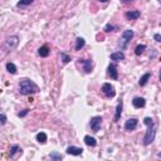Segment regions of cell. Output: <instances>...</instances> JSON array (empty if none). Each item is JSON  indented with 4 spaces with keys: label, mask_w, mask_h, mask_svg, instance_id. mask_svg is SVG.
I'll list each match as a JSON object with an SVG mask.
<instances>
[{
    "label": "cell",
    "mask_w": 161,
    "mask_h": 161,
    "mask_svg": "<svg viewBox=\"0 0 161 161\" xmlns=\"http://www.w3.org/2000/svg\"><path fill=\"white\" fill-rule=\"evenodd\" d=\"M144 124L147 126V131L145 134V137H144V145H150L154 142L155 140V135H156V126H155V122L151 117H145L144 118Z\"/></svg>",
    "instance_id": "obj_1"
},
{
    "label": "cell",
    "mask_w": 161,
    "mask_h": 161,
    "mask_svg": "<svg viewBox=\"0 0 161 161\" xmlns=\"http://www.w3.org/2000/svg\"><path fill=\"white\" fill-rule=\"evenodd\" d=\"M19 92H20L21 94H24V96L37 93L38 92V86L33 81L24 79V81L20 82V84H19Z\"/></svg>",
    "instance_id": "obj_2"
},
{
    "label": "cell",
    "mask_w": 161,
    "mask_h": 161,
    "mask_svg": "<svg viewBox=\"0 0 161 161\" xmlns=\"http://www.w3.org/2000/svg\"><path fill=\"white\" fill-rule=\"evenodd\" d=\"M18 43H19V37L18 35H11V37H9L5 39L4 44H3V49H4V52L9 53V52H11V50H14L15 48H17Z\"/></svg>",
    "instance_id": "obj_3"
},
{
    "label": "cell",
    "mask_w": 161,
    "mask_h": 161,
    "mask_svg": "<svg viewBox=\"0 0 161 161\" xmlns=\"http://www.w3.org/2000/svg\"><path fill=\"white\" fill-rule=\"evenodd\" d=\"M132 37H134V31L130 29L125 30L124 33H122L121 38H120V42H118V47L121 48V50L127 48V45H128V43H130V40L132 39Z\"/></svg>",
    "instance_id": "obj_4"
},
{
    "label": "cell",
    "mask_w": 161,
    "mask_h": 161,
    "mask_svg": "<svg viewBox=\"0 0 161 161\" xmlns=\"http://www.w3.org/2000/svg\"><path fill=\"white\" fill-rule=\"evenodd\" d=\"M102 93L105 94L107 98H113V97L116 96L115 87H113L111 83H105L102 86Z\"/></svg>",
    "instance_id": "obj_5"
},
{
    "label": "cell",
    "mask_w": 161,
    "mask_h": 161,
    "mask_svg": "<svg viewBox=\"0 0 161 161\" xmlns=\"http://www.w3.org/2000/svg\"><path fill=\"white\" fill-rule=\"evenodd\" d=\"M101 124H102V117L101 116H94L91 118V128L93 132H98L101 128Z\"/></svg>",
    "instance_id": "obj_6"
},
{
    "label": "cell",
    "mask_w": 161,
    "mask_h": 161,
    "mask_svg": "<svg viewBox=\"0 0 161 161\" xmlns=\"http://www.w3.org/2000/svg\"><path fill=\"white\" fill-rule=\"evenodd\" d=\"M65 152H67L68 155L79 156V155H82V154H83V149H82V147H77V146H69V147H67Z\"/></svg>",
    "instance_id": "obj_7"
},
{
    "label": "cell",
    "mask_w": 161,
    "mask_h": 161,
    "mask_svg": "<svg viewBox=\"0 0 161 161\" xmlns=\"http://www.w3.org/2000/svg\"><path fill=\"white\" fill-rule=\"evenodd\" d=\"M137 125H138L137 118H130V120H127V121H126V124H125V130H126V131H134L135 128L137 127Z\"/></svg>",
    "instance_id": "obj_8"
},
{
    "label": "cell",
    "mask_w": 161,
    "mask_h": 161,
    "mask_svg": "<svg viewBox=\"0 0 161 161\" xmlns=\"http://www.w3.org/2000/svg\"><path fill=\"white\" fill-rule=\"evenodd\" d=\"M107 71H108V75L112 78V79L117 81L118 79V72H117V67H116V64H110L108 68H107Z\"/></svg>",
    "instance_id": "obj_9"
},
{
    "label": "cell",
    "mask_w": 161,
    "mask_h": 161,
    "mask_svg": "<svg viewBox=\"0 0 161 161\" xmlns=\"http://www.w3.org/2000/svg\"><path fill=\"white\" fill-rule=\"evenodd\" d=\"M132 105H134L135 108H142L146 105V101L142 97H136V98H134V101H132Z\"/></svg>",
    "instance_id": "obj_10"
},
{
    "label": "cell",
    "mask_w": 161,
    "mask_h": 161,
    "mask_svg": "<svg viewBox=\"0 0 161 161\" xmlns=\"http://www.w3.org/2000/svg\"><path fill=\"white\" fill-rule=\"evenodd\" d=\"M79 62L83 64V69L86 73H91L92 71V61L91 59H79Z\"/></svg>",
    "instance_id": "obj_11"
},
{
    "label": "cell",
    "mask_w": 161,
    "mask_h": 161,
    "mask_svg": "<svg viewBox=\"0 0 161 161\" xmlns=\"http://www.w3.org/2000/svg\"><path fill=\"white\" fill-rule=\"evenodd\" d=\"M140 15H141V13L138 10H131V11L126 13L125 17H126V19H128V20H136V19L140 18Z\"/></svg>",
    "instance_id": "obj_12"
},
{
    "label": "cell",
    "mask_w": 161,
    "mask_h": 161,
    "mask_svg": "<svg viewBox=\"0 0 161 161\" xmlns=\"http://www.w3.org/2000/svg\"><path fill=\"white\" fill-rule=\"evenodd\" d=\"M122 108H124V103H122V101H121V102H118L117 107H116V115H115V118H113L115 122H118L120 117H121V113H122Z\"/></svg>",
    "instance_id": "obj_13"
},
{
    "label": "cell",
    "mask_w": 161,
    "mask_h": 161,
    "mask_svg": "<svg viewBox=\"0 0 161 161\" xmlns=\"http://www.w3.org/2000/svg\"><path fill=\"white\" fill-rule=\"evenodd\" d=\"M111 59L112 61H115V62H120V61H124L125 59V54H124V52H116V53H112L111 54Z\"/></svg>",
    "instance_id": "obj_14"
},
{
    "label": "cell",
    "mask_w": 161,
    "mask_h": 161,
    "mask_svg": "<svg viewBox=\"0 0 161 161\" xmlns=\"http://www.w3.org/2000/svg\"><path fill=\"white\" fill-rule=\"evenodd\" d=\"M49 53H50V50L48 48V45H43V47H40V48L38 49V54H39L40 57H43V58L48 57Z\"/></svg>",
    "instance_id": "obj_15"
},
{
    "label": "cell",
    "mask_w": 161,
    "mask_h": 161,
    "mask_svg": "<svg viewBox=\"0 0 161 161\" xmlns=\"http://www.w3.org/2000/svg\"><path fill=\"white\" fill-rule=\"evenodd\" d=\"M84 144H86L87 146H90V147H94L97 145V141H96V138H94V137L86 136V137H84Z\"/></svg>",
    "instance_id": "obj_16"
},
{
    "label": "cell",
    "mask_w": 161,
    "mask_h": 161,
    "mask_svg": "<svg viewBox=\"0 0 161 161\" xmlns=\"http://www.w3.org/2000/svg\"><path fill=\"white\" fill-rule=\"evenodd\" d=\"M150 77H151V73H145V74L142 75V77L140 78V81H138V84H140L141 87H144L145 84L147 83V81L150 79Z\"/></svg>",
    "instance_id": "obj_17"
},
{
    "label": "cell",
    "mask_w": 161,
    "mask_h": 161,
    "mask_svg": "<svg viewBox=\"0 0 161 161\" xmlns=\"http://www.w3.org/2000/svg\"><path fill=\"white\" fill-rule=\"evenodd\" d=\"M84 44H86V40L83 38H77V40H75V50H81L84 47Z\"/></svg>",
    "instance_id": "obj_18"
},
{
    "label": "cell",
    "mask_w": 161,
    "mask_h": 161,
    "mask_svg": "<svg viewBox=\"0 0 161 161\" xmlns=\"http://www.w3.org/2000/svg\"><path fill=\"white\" fill-rule=\"evenodd\" d=\"M37 141L39 144H45L47 142V134L45 132H39L37 135Z\"/></svg>",
    "instance_id": "obj_19"
},
{
    "label": "cell",
    "mask_w": 161,
    "mask_h": 161,
    "mask_svg": "<svg viewBox=\"0 0 161 161\" xmlns=\"http://www.w3.org/2000/svg\"><path fill=\"white\" fill-rule=\"evenodd\" d=\"M6 71H8L9 73H11V74H15L18 69H17V65H15L14 63H10V62H9L8 64H6Z\"/></svg>",
    "instance_id": "obj_20"
},
{
    "label": "cell",
    "mask_w": 161,
    "mask_h": 161,
    "mask_svg": "<svg viewBox=\"0 0 161 161\" xmlns=\"http://www.w3.org/2000/svg\"><path fill=\"white\" fill-rule=\"evenodd\" d=\"M49 157H50V160H53V161H61L63 159V156L61 155V154L55 152V151H54V152H50Z\"/></svg>",
    "instance_id": "obj_21"
},
{
    "label": "cell",
    "mask_w": 161,
    "mask_h": 161,
    "mask_svg": "<svg viewBox=\"0 0 161 161\" xmlns=\"http://www.w3.org/2000/svg\"><path fill=\"white\" fill-rule=\"evenodd\" d=\"M145 49H146V45H145V44H140V45H137L136 49H135V54H136V55H141L144 53Z\"/></svg>",
    "instance_id": "obj_22"
},
{
    "label": "cell",
    "mask_w": 161,
    "mask_h": 161,
    "mask_svg": "<svg viewBox=\"0 0 161 161\" xmlns=\"http://www.w3.org/2000/svg\"><path fill=\"white\" fill-rule=\"evenodd\" d=\"M17 152H21V149L18 146V145H13V146L10 147V156L13 157Z\"/></svg>",
    "instance_id": "obj_23"
},
{
    "label": "cell",
    "mask_w": 161,
    "mask_h": 161,
    "mask_svg": "<svg viewBox=\"0 0 161 161\" xmlns=\"http://www.w3.org/2000/svg\"><path fill=\"white\" fill-rule=\"evenodd\" d=\"M71 55H68V54H65V53H61V61L63 62V63H64V64H67V63H69V62H71Z\"/></svg>",
    "instance_id": "obj_24"
},
{
    "label": "cell",
    "mask_w": 161,
    "mask_h": 161,
    "mask_svg": "<svg viewBox=\"0 0 161 161\" xmlns=\"http://www.w3.org/2000/svg\"><path fill=\"white\" fill-rule=\"evenodd\" d=\"M34 0H20V1L17 4L18 8H23V6H27V5H30Z\"/></svg>",
    "instance_id": "obj_25"
},
{
    "label": "cell",
    "mask_w": 161,
    "mask_h": 161,
    "mask_svg": "<svg viewBox=\"0 0 161 161\" xmlns=\"http://www.w3.org/2000/svg\"><path fill=\"white\" fill-rule=\"evenodd\" d=\"M113 30H115V27L112 24H107L105 27V31H113Z\"/></svg>",
    "instance_id": "obj_26"
},
{
    "label": "cell",
    "mask_w": 161,
    "mask_h": 161,
    "mask_svg": "<svg viewBox=\"0 0 161 161\" xmlns=\"http://www.w3.org/2000/svg\"><path fill=\"white\" fill-rule=\"evenodd\" d=\"M6 121H8V118H6L5 115H3V113H0V122H1L3 125L6 124Z\"/></svg>",
    "instance_id": "obj_27"
},
{
    "label": "cell",
    "mask_w": 161,
    "mask_h": 161,
    "mask_svg": "<svg viewBox=\"0 0 161 161\" xmlns=\"http://www.w3.org/2000/svg\"><path fill=\"white\" fill-rule=\"evenodd\" d=\"M28 112H29V110H24V111L23 112H20V113H19V117H24V116H27L28 115Z\"/></svg>",
    "instance_id": "obj_28"
},
{
    "label": "cell",
    "mask_w": 161,
    "mask_h": 161,
    "mask_svg": "<svg viewBox=\"0 0 161 161\" xmlns=\"http://www.w3.org/2000/svg\"><path fill=\"white\" fill-rule=\"evenodd\" d=\"M154 38H155L156 42H161V35H160V34H155V37H154Z\"/></svg>",
    "instance_id": "obj_29"
},
{
    "label": "cell",
    "mask_w": 161,
    "mask_h": 161,
    "mask_svg": "<svg viewBox=\"0 0 161 161\" xmlns=\"http://www.w3.org/2000/svg\"><path fill=\"white\" fill-rule=\"evenodd\" d=\"M131 1H134V0H121V3H125V4L126 3H131Z\"/></svg>",
    "instance_id": "obj_30"
},
{
    "label": "cell",
    "mask_w": 161,
    "mask_h": 161,
    "mask_svg": "<svg viewBox=\"0 0 161 161\" xmlns=\"http://www.w3.org/2000/svg\"><path fill=\"white\" fill-rule=\"evenodd\" d=\"M98 1H101V3H107V1H110V0H98Z\"/></svg>",
    "instance_id": "obj_31"
}]
</instances>
